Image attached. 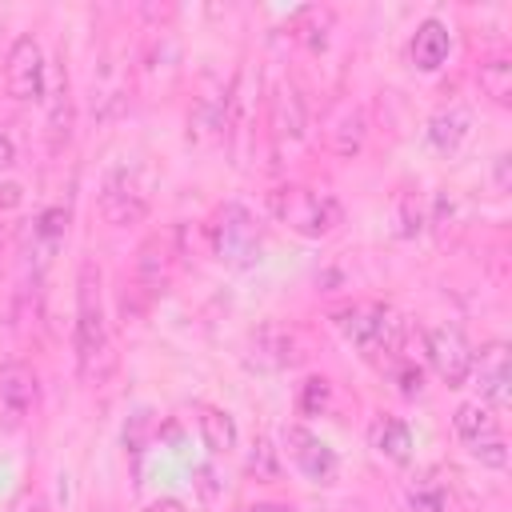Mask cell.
Masks as SVG:
<instances>
[{
    "label": "cell",
    "mask_w": 512,
    "mask_h": 512,
    "mask_svg": "<svg viewBox=\"0 0 512 512\" xmlns=\"http://www.w3.org/2000/svg\"><path fill=\"white\" fill-rule=\"evenodd\" d=\"M476 80H480V92H484L492 104H500V108L512 104V60H508V56H488V60H480Z\"/></svg>",
    "instance_id": "cell-17"
},
{
    "label": "cell",
    "mask_w": 512,
    "mask_h": 512,
    "mask_svg": "<svg viewBox=\"0 0 512 512\" xmlns=\"http://www.w3.org/2000/svg\"><path fill=\"white\" fill-rule=\"evenodd\" d=\"M280 452L288 456V464L308 480V484H332L336 472H340V460L332 452L328 440H320L312 428L304 424H284L280 428Z\"/></svg>",
    "instance_id": "cell-7"
},
{
    "label": "cell",
    "mask_w": 512,
    "mask_h": 512,
    "mask_svg": "<svg viewBox=\"0 0 512 512\" xmlns=\"http://www.w3.org/2000/svg\"><path fill=\"white\" fill-rule=\"evenodd\" d=\"M452 432H456V440L468 448V456L476 464H484V468H504L508 464V440H504L500 416L488 404L464 400L452 412Z\"/></svg>",
    "instance_id": "cell-6"
},
{
    "label": "cell",
    "mask_w": 512,
    "mask_h": 512,
    "mask_svg": "<svg viewBox=\"0 0 512 512\" xmlns=\"http://www.w3.org/2000/svg\"><path fill=\"white\" fill-rule=\"evenodd\" d=\"M328 396H332V384L324 376H308L304 380V392H300V412H308V416L324 412L328 408Z\"/></svg>",
    "instance_id": "cell-22"
},
{
    "label": "cell",
    "mask_w": 512,
    "mask_h": 512,
    "mask_svg": "<svg viewBox=\"0 0 512 512\" xmlns=\"http://www.w3.org/2000/svg\"><path fill=\"white\" fill-rule=\"evenodd\" d=\"M424 356H428V368H432L448 388H464V384H468V372H472L476 348L468 344L464 328H456V324H436V328H428V336H424Z\"/></svg>",
    "instance_id": "cell-9"
},
{
    "label": "cell",
    "mask_w": 512,
    "mask_h": 512,
    "mask_svg": "<svg viewBox=\"0 0 512 512\" xmlns=\"http://www.w3.org/2000/svg\"><path fill=\"white\" fill-rule=\"evenodd\" d=\"M196 424H200V440H204V448H208L212 456H228V452L236 448V436H240V432H236L232 412L204 404L200 416H196Z\"/></svg>",
    "instance_id": "cell-16"
},
{
    "label": "cell",
    "mask_w": 512,
    "mask_h": 512,
    "mask_svg": "<svg viewBox=\"0 0 512 512\" xmlns=\"http://www.w3.org/2000/svg\"><path fill=\"white\" fill-rule=\"evenodd\" d=\"M4 88L12 100L20 104H36L44 100L48 88V64H44V48L36 44V36H16L8 56H4Z\"/></svg>",
    "instance_id": "cell-8"
},
{
    "label": "cell",
    "mask_w": 512,
    "mask_h": 512,
    "mask_svg": "<svg viewBox=\"0 0 512 512\" xmlns=\"http://www.w3.org/2000/svg\"><path fill=\"white\" fill-rule=\"evenodd\" d=\"M468 132H472V116H468L464 104H448V108H440V112L428 120V128H424L428 144H432L436 152H444V156L460 152V144L468 140Z\"/></svg>",
    "instance_id": "cell-15"
},
{
    "label": "cell",
    "mask_w": 512,
    "mask_h": 512,
    "mask_svg": "<svg viewBox=\"0 0 512 512\" xmlns=\"http://www.w3.org/2000/svg\"><path fill=\"white\" fill-rule=\"evenodd\" d=\"M248 472H260L264 480H272L280 468H276V448L268 440H256L252 444V456H248Z\"/></svg>",
    "instance_id": "cell-23"
},
{
    "label": "cell",
    "mask_w": 512,
    "mask_h": 512,
    "mask_svg": "<svg viewBox=\"0 0 512 512\" xmlns=\"http://www.w3.org/2000/svg\"><path fill=\"white\" fill-rule=\"evenodd\" d=\"M264 204H268L276 224L292 228L304 240H324L344 224L340 200L332 192H316V188H304V184H276L264 196Z\"/></svg>",
    "instance_id": "cell-3"
},
{
    "label": "cell",
    "mask_w": 512,
    "mask_h": 512,
    "mask_svg": "<svg viewBox=\"0 0 512 512\" xmlns=\"http://www.w3.org/2000/svg\"><path fill=\"white\" fill-rule=\"evenodd\" d=\"M152 208V176L140 164H116L96 196V212L104 216V224L112 228H128L140 224Z\"/></svg>",
    "instance_id": "cell-4"
},
{
    "label": "cell",
    "mask_w": 512,
    "mask_h": 512,
    "mask_svg": "<svg viewBox=\"0 0 512 512\" xmlns=\"http://www.w3.org/2000/svg\"><path fill=\"white\" fill-rule=\"evenodd\" d=\"M64 224H68V216H64L60 208H48V212L40 216V224H36V236H40V240H60V236H64Z\"/></svg>",
    "instance_id": "cell-24"
},
{
    "label": "cell",
    "mask_w": 512,
    "mask_h": 512,
    "mask_svg": "<svg viewBox=\"0 0 512 512\" xmlns=\"http://www.w3.org/2000/svg\"><path fill=\"white\" fill-rule=\"evenodd\" d=\"M328 144L340 156H356L360 144H364V112L360 108H340V116L328 128Z\"/></svg>",
    "instance_id": "cell-19"
},
{
    "label": "cell",
    "mask_w": 512,
    "mask_h": 512,
    "mask_svg": "<svg viewBox=\"0 0 512 512\" xmlns=\"http://www.w3.org/2000/svg\"><path fill=\"white\" fill-rule=\"evenodd\" d=\"M40 400V380L24 360H8L0 364V424L4 428H20L28 424V416L36 412Z\"/></svg>",
    "instance_id": "cell-10"
},
{
    "label": "cell",
    "mask_w": 512,
    "mask_h": 512,
    "mask_svg": "<svg viewBox=\"0 0 512 512\" xmlns=\"http://www.w3.org/2000/svg\"><path fill=\"white\" fill-rule=\"evenodd\" d=\"M404 500H408L412 512H444V508H448V492H444V484H440L432 472L412 476Z\"/></svg>",
    "instance_id": "cell-20"
},
{
    "label": "cell",
    "mask_w": 512,
    "mask_h": 512,
    "mask_svg": "<svg viewBox=\"0 0 512 512\" xmlns=\"http://www.w3.org/2000/svg\"><path fill=\"white\" fill-rule=\"evenodd\" d=\"M252 356H256L264 368H296V364L304 360L300 332L288 328V324H264V328L252 336Z\"/></svg>",
    "instance_id": "cell-12"
},
{
    "label": "cell",
    "mask_w": 512,
    "mask_h": 512,
    "mask_svg": "<svg viewBox=\"0 0 512 512\" xmlns=\"http://www.w3.org/2000/svg\"><path fill=\"white\" fill-rule=\"evenodd\" d=\"M76 364L84 380H104L112 372V340L100 296V268L92 260L80 264L76 276Z\"/></svg>",
    "instance_id": "cell-1"
},
{
    "label": "cell",
    "mask_w": 512,
    "mask_h": 512,
    "mask_svg": "<svg viewBox=\"0 0 512 512\" xmlns=\"http://www.w3.org/2000/svg\"><path fill=\"white\" fill-rule=\"evenodd\" d=\"M468 380H476V392H480L476 400H480V404H488L492 412H504L508 400H512V392H508V384H512V372H508V344H504V340L484 344L480 356H472Z\"/></svg>",
    "instance_id": "cell-11"
},
{
    "label": "cell",
    "mask_w": 512,
    "mask_h": 512,
    "mask_svg": "<svg viewBox=\"0 0 512 512\" xmlns=\"http://www.w3.org/2000/svg\"><path fill=\"white\" fill-rule=\"evenodd\" d=\"M332 324L336 332L364 356V360H388V356H400L404 348V336H408V324L380 300H356V304H344L332 312Z\"/></svg>",
    "instance_id": "cell-2"
},
{
    "label": "cell",
    "mask_w": 512,
    "mask_h": 512,
    "mask_svg": "<svg viewBox=\"0 0 512 512\" xmlns=\"http://www.w3.org/2000/svg\"><path fill=\"white\" fill-rule=\"evenodd\" d=\"M240 512H292L288 504H248V508H240Z\"/></svg>",
    "instance_id": "cell-26"
},
{
    "label": "cell",
    "mask_w": 512,
    "mask_h": 512,
    "mask_svg": "<svg viewBox=\"0 0 512 512\" xmlns=\"http://www.w3.org/2000/svg\"><path fill=\"white\" fill-rule=\"evenodd\" d=\"M16 164V144L8 132H0V168H12Z\"/></svg>",
    "instance_id": "cell-25"
},
{
    "label": "cell",
    "mask_w": 512,
    "mask_h": 512,
    "mask_svg": "<svg viewBox=\"0 0 512 512\" xmlns=\"http://www.w3.org/2000/svg\"><path fill=\"white\" fill-rule=\"evenodd\" d=\"M204 236H208V252L220 264H232V268H244V264L260 260V248H264V232H260L256 216L244 204L216 208V216L204 224Z\"/></svg>",
    "instance_id": "cell-5"
},
{
    "label": "cell",
    "mask_w": 512,
    "mask_h": 512,
    "mask_svg": "<svg viewBox=\"0 0 512 512\" xmlns=\"http://www.w3.org/2000/svg\"><path fill=\"white\" fill-rule=\"evenodd\" d=\"M368 448H372L376 456L392 460V464H408L416 440H412V428H408L400 416L380 412V416H372V424H368Z\"/></svg>",
    "instance_id": "cell-14"
},
{
    "label": "cell",
    "mask_w": 512,
    "mask_h": 512,
    "mask_svg": "<svg viewBox=\"0 0 512 512\" xmlns=\"http://www.w3.org/2000/svg\"><path fill=\"white\" fill-rule=\"evenodd\" d=\"M448 52H452V32H448V24L436 20V16L420 20L416 32H412V44H408L412 68H420V72H436V68L448 60Z\"/></svg>",
    "instance_id": "cell-13"
},
{
    "label": "cell",
    "mask_w": 512,
    "mask_h": 512,
    "mask_svg": "<svg viewBox=\"0 0 512 512\" xmlns=\"http://www.w3.org/2000/svg\"><path fill=\"white\" fill-rule=\"evenodd\" d=\"M272 128L276 136H292V140L304 132V100L292 84H280L272 96Z\"/></svg>",
    "instance_id": "cell-18"
},
{
    "label": "cell",
    "mask_w": 512,
    "mask_h": 512,
    "mask_svg": "<svg viewBox=\"0 0 512 512\" xmlns=\"http://www.w3.org/2000/svg\"><path fill=\"white\" fill-rule=\"evenodd\" d=\"M392 380H396V392H400V396H420V388H424V372H420V364H412L408 356H396Z\"/></svg>",
    "instance_id": "cell-21"
}]
</instances>
